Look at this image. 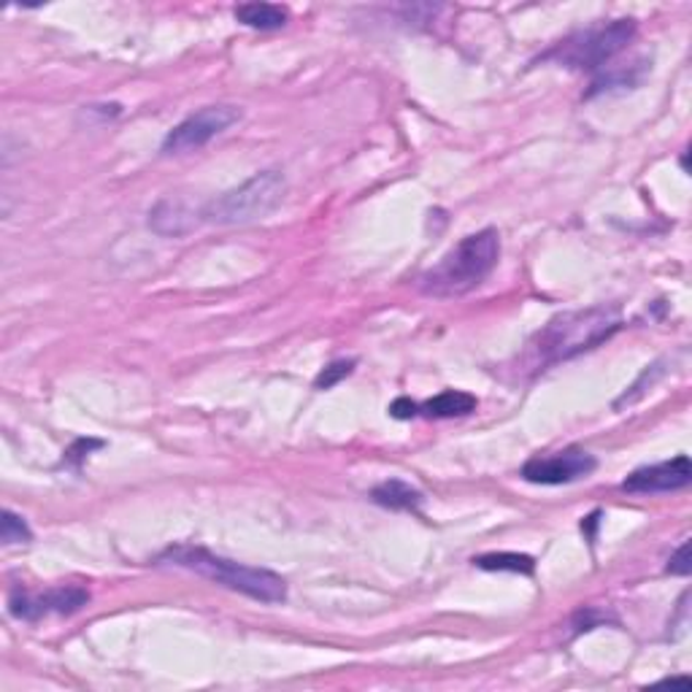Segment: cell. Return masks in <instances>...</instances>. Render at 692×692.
<instances>
[{"label":"cell","mask_w":692,"mask_h":692,"mask_svg":"<svg viewBox=\"0 0 692 692\" xmlns=\"http://www.w3.org/2000/svg\"><path fill=\"white\" fill-rule=\"evenodd\" d=\"M157 563H160V566H177L184 568V571H193L197 577L214 581V585L228 587L232 592H241V595L260 603H282L284 598H287V585H284V579L279 577V574L269 571V568H254L228 560V557L214 555V552L203 549V546H168V549L157 557Z\"/></svg>","instance_id":"2"},{"label":"cell","mask_w":692,"mask_h":692,"mask_svg":"<svg viewBox=\"0 0 692 692\" xmlns=\"http://www.w3.org/2000/svg\"><path fill=\"white\" fill-rule=\"evenodd\" d=\"M620 328V306H592L557 314L533 336L527 354L533 358L536 371H544L557 363H566L581 352H590L612 339Z\"/></svg>","instance_id":"1"},{"label":"cell","mask_w":692,"mask_h":692,"mask_svg":"<svg viewBox=\"0 0 692 692\" xmlns=\"http://www.w3.org/2000/svg\"><path fill=\"white\" fill-rule=\"evenodd\" d=\"M203 219L201 212H195L190 203L184 201H160L157 206L149 212V228L160 236H188L190 230L197 228V223Z\"/></svg>","instance_id":"10"},{"label":"cell","mask_w":692,"mask_h":692,"mask_svg":"<svg viewBox=\"0 0 692 692\" xmlns=\"http://www.w3.org/2000/svg\"><path fill=\"white\" fill-rule=\"evenodd\" d=\"M287 195V179L276 168L260 171L201 208L203 223L249 225L269 217Z\"/></svg>","instance_id":"4"},{"label":"cell","mask_w":692,"mask_h":692,"mask_svg":"<svg viewBox=\"0 0 692 692\" xmlns=\"http://www.w3.org/2000/svg\"><path fill=\"white\" fill-rule=\"evenodd\" d=\"M0 538H3L5 546L27 544V541L33 538V533L20 514H14L11 509H5L3 511V525H0Z\"/></svg>","instance_id":"15"},{"label":"cell","mask_w":692,"mask_h":692,"mask_svg":"<svg viewBox=\"0 0 692 692\" xmlns=\"http://www.w3.org/2000/svg\"><path fill=\"white\" fill-rule=\"evenodd\" d=\"M241 120V109L230 103H217V106H203L201 112L190 114L188 120L179 122L162 141V155H188L195 149L206 147L212 138L228 131L230 125Z\"/></svg>","instance_id":"6"},{"label":"cell","mask_w":692,"mask_h":692,"mask_svg":"<svg viewBox=\"0 0 692 692\" xmlns=\"http://www.w3.org/2000/svg\"><path fill=\"white\" fill-rule=\"evenodd\" d=\"M636 36V22L633 20H614L609 25L590 27V31L574 33L571 38L560 41L552 52H546L544 60H555L566 68L577 71H595L603 68L609 60H614L627 44Z\"/></svg>","instance_id":"5"},{"label":"cell","mask_w":692,"mask_h":692,"mask_svg":"<svg viewBox=\"0 0 692 692\" xmlns=\"http://www.w3.org/2000/svg\"><path fill=\"white\" fill-rule=\"evenodd\" d=\"M474 566H479L481 571H511V574H525L531 577L536 571V560L527 555H517V552H492V555L476 557Z\"/></svg>","instance_id":"14"},{"label":"cell","mask_w":692,"mask_h":692,"mask_svg":"<svg viewBox=\"0 0 692 692\" xmlns=\"http://www.w3.org/2000/svg\"><path fill=\"white\" fill-rule=\"evenodd\" d=\"M598 468V461L590 452L579 446L549 452V455H536L522 465V479L531 485H571V481L587 479Z\"/></svg>","instance_id":"7"},{"label":"cell","mask_w":692,"mask_h":692,"mask_svg":"<svg viewBox=\"0 0 692 692\" xmlns=\"http://www.w3.org/2000/svg\"><path fill=\"white\" fill-rule=\"evenodd\" d=\"M354 365H358V363H354V360H333V363L325 365V368L319 371L317 379H314V387H317V389L336 387V385H339V382H344L347 376L352 374Z\"/></svg>","instance_id":"16"},{"label":"cell","mask_w":692,"mask_h":692,"mask_svg":"<svg viewBox=\"0 0 692 692\" xmlns=\"http://www.w3.org/2000/svg\"><path fill=\"white\" fill-rule=\"evenodd\" d=\"M479 400L470 393H463V389H444L435 398L424 400L420 404V415L430 417V420H452V417H465L470 411H476Z\"/></svg>","instance_id":"11"},{"label":"cell","mask_w":692,"mask_h":692,"mask_svg":"<svg viewBox=\"0 0 692 692\" xmlns=\"http://www.w3.org/2000/svg\"><path fill=\"white\" fill-rule=\"evenodd\" d=\"M101 446H103V441H98V439H79V441H73V446L66 452V457H63V463H73V465H77V468H79L81 461H84V457L90 455L92 450H101Z\"/></svg>","instance_id":"18"},{"label":"cell","mask_w":692,"mask_h":692,"mask_svg":"<svg viewBox=\"0 0 692 692\" xmlns=\"http://www.w3.org/2000/svg\"><path fill=\"white\" fill-rule=\"evenodd\" d=\"M500 260V236L485 228L465 236L455 249L420 276V290L430 298H463L487 282Z\"/></svg>","instance_id":"3"},{"label":"cell","mask_w":692,"mask_h":692,"mask_svg":"<svg viewBox=\"0 0 692 692\" xmlns=\"http://www.w3.org/2000/svg\"><path fill=\"white\" fill-rule=\"evenodd\" d=\"M90 603V592L84 587H52V590L31 595L25 590H14L9 595V614L16 620L36 622L46 614H73Z\"/></svg>","instance_id":"8"},{"label":"cell","mask_w":692,"mask_h":692,"mask_svg":"<svg viewBox=\"0 0 692 692\" xmlns=\"http://www.w3.org/2000/svg\"><path fill=\"white\" fill-rule=\"evenodd\" d=\"M668 574H673V577H690L692 571V557H690V541H684L682 546H679L677 552L671 555V560H668Z\"/></svg>","instance_id":"17"},{"label":"cell","mask_w":692,"mask_h":692,"mask_svg":"<svg viewBox=\"0 0 692 692\" xmlns=\"http://www.w3.org/2000/svg\"><path fill=\"white\" fill-rule=\"evenodd\" d=\"M692 481V465L688 455H679L668 463H655L638 468L622 481V490L636 496H653V492H677Z\"/></svg>","instance_id":"9"},{"label":"cell","mask_w":692,"mask_h":692,"mask_svg":"<svg viewBox=\"0 0 692 692\" xmlns=\"http://www.w3.org/2000/svg\"><path fill=\"white\" fill-rule=\"evenodd\" d=\"M371 500L393 511H417L422 506V492L400 479H387L371 490Z\"/></svg>","instance_id":"12"},{"label":"cell","mask_w":692,"mask_h":692,"mask_svg":"<svg viewBox=\"0 0 692 692\" xmlns=\"http://www.w3.org/2000/svg\"><path fill=\"white\" fill-rule=\"evenodd\" d=\"M389 415H393L395 420H411V417L420 415V404H415V400L409 398H398L389 406Z\"/></svg>","instance_id":"19"},{"label":"cell","mask_w":692,"mask_h":692,"mask_svg":"<svg viewBox=\"0 0 692 692\" xmlns=\"http://www.w3.org/2000/svg\"><path fill=\"white\" fill-rule=\"evenodd\" d=\"M236 20L254 31H279L287 25V9L276 3H243L236 9Z\"/></svg>","instance_id":"13"}]
</instances>
